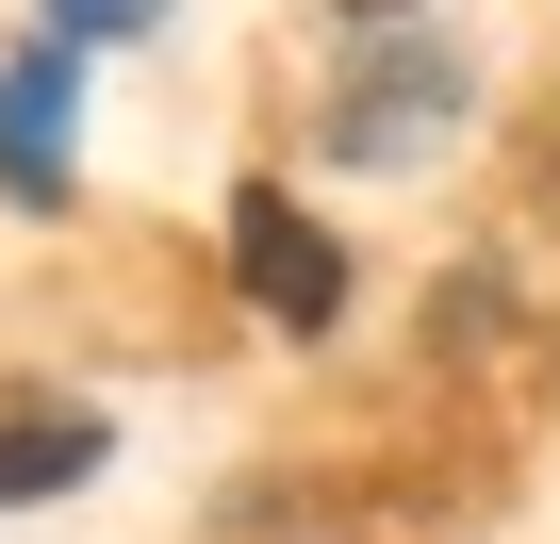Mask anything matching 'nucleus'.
Returning <instances> with one entry per match:
<instances>
[{"instance_id":"nucleus-1","label":"nucleus","mask_w":560,"mask_h":544,"mask_svg":"<svg viewBox=\"0 0 560 544\" xmlns=\"http://www.w3.org/2000/svg\"><path fill=\"white\" fill-rule=\"evenodd\" d=\"M445 116H462V50H380V67H347L330 149H347V165H412Z\"/></svg>"},{"instance_id":"nucleus-2","label":"nucleus","mask_w":560,"mask_h":544,"mask_svg":"<svg viewBox=\"0 0 560 544\" xmlns=\"http://www.w3.org/2000/svg\"><path fill=\"white\" fill-rule=\"evenodd\" d=\"M231 264H247V298H264L280 331H330V314H347V264H330V231L280 198V182H247V198H231Z\"/></svg>"},{"instance_id":"nucleus-3","label":"nucleus","mask_w":560,"mask_h":544,"mask_svg":"<svg viewBox=\"0 0 560 544\" xmlns=\"http://www.w3.org/2000/svg\"><path fill=\"white\" fill-rule=\"evenodd\" d=\"M0 165H18L34 198L67 182V34H50V50H18V67H0Z\"/></svg>"},{"instance_id":"nucleus-4","label":"nucleus","mask_w":560,"mask_h":544,"mask_svg":"<svg viewBox=\"0 0 560 544\" xmlns=\"http://www.w3.org/2000/svg\"><path fill=\"white\" fill-rule=\"evenodd\" d=\"M100 462V413H50V396H18V413H0V511H18V495H50V478H83Z\"/></svg>"},{"instance_id":"nucleus-5","label":"nucleus","mask_w":560,"mask_h":544,"mask_svg":"<svg viewBox=\"0 0 560 544\" xmlns=\"http://www.w3.org/2000/svg\"><path fill=\"white\" fill-rule=\"evenodd\" d=\"M50 34H149V0H50Z\"/></svg>"},{"instance_id":"nucleus-6","label":"nucleus","mask_w":560,"mask_h":544,"mask_svg":"<svg viewBox=\"0 0 560 544\" xmlns=\"http://www.w3.org/2000/svg\"><path fill=\"white\" fill-rule=\"evenodd\" d=\"M347 18H396V0H347Z\"/></svg>"}]
</instances>
